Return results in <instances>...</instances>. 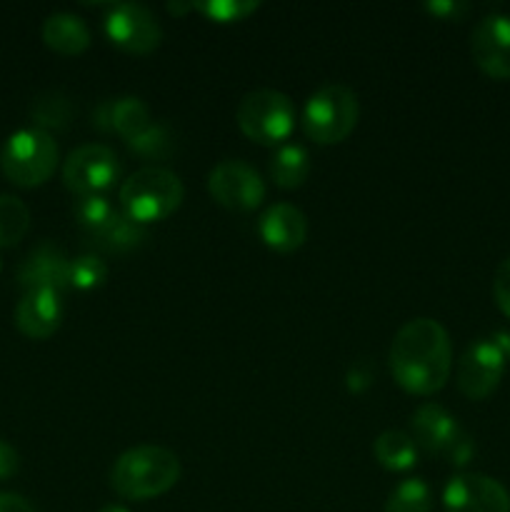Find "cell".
Wrapping results in <instances>:
<instances>
[{
    "label": "cell",
    "instance_id": "cell-1",
    "mask_svg": "<svg viewBox=\"0 0 510 512\" xmlns=\"http://www.w3.org/2000/svg\"><path fill=\"white\" fill-rule=\"evenodd\" d=\"M390 373L413 395H435L445 388L453 370L450 338L438 320L415 318L395 333L390 345Z\"/></svg>",
    "mask_w": 510,
    "mask_h": 512
},
{
    "label": "cell",
    "instance_id": "cell-2",
    "mask_svg": "<svg viewBox=\"0 0 510 512\" xmlns=\"http://www.w3.org/2000/svg\"><path fill=\"white\" fill-rule=\"evenodd\" d=\"M180 480V460L173 450L138 445L115 460L110 485L125 500H150L165 495Z\"/></svg>",
    "mask_w": 510,
    "mask_h": 512
},
{
    "label": "cell",
    "instance_id": "cell-3",
    "mask_svg": "<svg viewBox=\"0 0 510 512\" xmlns=\"http://www.w3.org/2000/svg\"><path fill=\"white\" fill-rule=\"evenodd\" d=\"M183 198L185 188L178 175L165 168H143L120 188V210L145 228L173 215Z\"/></svg>",
    "mask_w": 510,
    "mask_h": 512
},
{
    "label": "cell",
    "instance_id": "cell-4",
    "mask_svg": "<svg viewBox=\"0 0 510 512\" xmlns=\"http://www.w3.org/2000/svg\"><path fill=\"white\" fill-rule=\"evenodd\" d=\"M58 160V143L40 128L18 130L0 150V168L18 188H38L48 183L58 168Z\"/></svg>",
    "mask_w": 510,
    "mask_h": 512
},
{
    "label": "cell",
    "instance_id": "cell-5",
    "mask_svg": "<svg viewBox=\"0 0 510 512\" xmlns=\"http://www.w3.org/2000/svg\"><path fill=\"white\" fill-rule=\"evenodd\" d=\"M358 113V95L348 85H325L305 103L303 130L318 145L343 143L358 125Z\"/></svg>",
    "mask_w": 510,
    "mask_h": 512
},
{
    "label": "cell",
    "instance_id": "cell-6",
    "mask_svg": "<svg viewBox=\"0 0 510 512\" xmlns=\"http://www.w3.org/2000/svg\"><path fill=\"white\" fill-rule=\"evenodd\" d=\"M238 128L253 143L278 145L295 128V108L288 95L278 90H253L238 105Z\"/></svg>",
    "mask_w": 510,
    "mask_h": 512
},
{
    "label": "cell",
    "instance_id": "cell-7",
    "mask_svg": "<svg viewBox=\"0 0 510 512\" xmlns=\"http://www.w3.org/2000/svg\"><path fill=\"white\" fill-rule=\"evenodd\" d=\"M118 155L108 145H80L68 155L63 165V183L78 198L85 195H103L118 180Z\"/></svg>",
    "mask_w": 510,
    "mask_h": 512
},
{
    "label": "cell",
    "instance_id": "cell-8",
    "mask_svg": "<svg viewBox=\"0 0 510 512\" xmlns=\"http://www.w3.org/2000/svg\"><path fill=\"white\" fill-rule=\"evenodd\" d=\"M505 373V353L493 338H480L465 348L458 360L460 393L468 400H485L498 390Z\"/></svg>",
    "mask_w": 510,
    "mask_h": 512
},
{
    "label": "cell",
    "instance_id": "cell-9",
    "mask_svg": "<svg viewBox=\"0 0 510 512\" xmlns=\"http://www.w3.org/2000/svg\"><path fill=\"white\" fill-rule=\"evenodd\" d=\"M105 33L110 43L130 55H148L163 40V28L145 5L115 3L105 15Z\"/></svg>",
    "mask_w": 510,
    "mask_h": 512
},
{
    "label": "cell",
    "instance_id": "cell-10",
    "mask_svg": "<svg viewBox=\"0 0 510 512\" xmlns=\"http://www.w3.org/2000/svg\"><path fill=\"white\" fill-rule=\"evenodd\" d=\"M213 200L235 213H250L265 200V183L243 160H223L208 175Z\"/></svg>",
    "mask_w": 510,
    "mask_h": 512
},
{
    "label": "cell",
    "instance_id": "cell-11",
    "mask_svg": "<svg viewBox=\"0 0 510 512\" xmlns=\"http://www.w3.org/2000/svg\"><path fill=\"white\" fill-rule=\"evenodd\" d=\"M470 53L488 78L510 80V15H485L470 35Z\"/></svg>",
    "mask_w": 510,
    "mask_h": 512
},
{
    "label": "cell",
    "instance_id": "cell-12",
    "mask_svg": "<svg viewBox=\"0 0 510 512\" xmlns=\"http://www.w3.org/2000/svg\"><path fill=\"white\" fill-rule=\"evenodd\" d=\"M448 512H510V493L483 473L455 475L443 490Z\"/></svg>",
    "mask_w": 510,
    "mask_h": 512
},
{
    "label": "cell",
    "instance_id": "cell-13",
    "mask_svg": "<svg viewBox=\"0 0 510 512\" xmlns=\"http://www.w3.org/2000/svg\"><path fill=\"white\" fill-rule=\"evenodd\" d=\"M18 283L25 293L30 290L63 293L70 288V258L55 243L35 245L28 258L20 263Z\"/></svg>",
    "mask_w": 510,
    "mask_h": 512
},
{
    "label": "cell",
    "instance_id": "cell-14",
    "mask_svg": "<svg viewBox=\"0 0 510 512\" xmlns=\"http://www.w3.org/2000/svg\"><path fill=\"white\" fill-rule=\"evenodd\" d=\"M63 293L30 290L15 308V328L30 340H48L63 323Z\"/></svg>",
    "mask_w": 510,
    "mask_h": 512
},
{
    "label": "cell",
    "instance_id": "cell-15",
    "mask_svg": "<svg viewBox=\"0 0 510 512\" xmlns=\"http://www.w3.org/2000/svg\"><path fill=\"white\" fill-rule=\"evenodd\" d=\"M410 428H413L415 445L430 455H448L453 445L463 438V428L458 425V420L435 403L420 405L413 413Z\"/></svg>",
    "mask_w": 510,
    "mask_h": 512
},
{
    "label": "cell",
    "instance_id": "cell-16",
    "mask_svg": "<svg viewBox=\"0 0 510 512\" xmlns=\"http://www.w3.org/2000/svg\"><path fill=\"white\" fill-rule=\"evenodd\" d=\"M258 233L275 253H293L308 238V220L295 205L275 203L260 218Z\"/></svg>",
    "mask_w": 510,
    "mask_h": 512
},
{
    "label": "cell",
    "instance_id": "cell-17",
    "mask_svg": "<svg viewBox=\"0 0 510 512\" xmlns=\"http://www.w3.org/2000/svg\"><path fill=\"white\" fill-rule=\"evenodd\" d=\"M93 125L103 133H118L125 143L140 138L145 130L153 125L148 113V105L140 98L125 95L118 100H105L93 113Z\"/></svg>",
    "mask_w": 510,
    "mask_h": 512
},
{
    "label": "cell",
    "instance_id": "cell-18",
    "mask_svg": "<svg viewBox=\"0 0 510 512\" xmlns=\"http://www.w3.org/2000/svg\"><path fill=\"white\" fill-rule=\"evenodd\" d=\"M43 43L58 55L85 53L90 48V30L83 18L73 13H53L43 23Z\"/></svg>",
    "mask_w": 510,
    "mask_h": 512
},
{
    "label": "cell",
    "instance_id": "cell-19",
    "mask_svg": "<svg viewBox=\"0 0 510 512\" xmlns=\"http://www.w3.org/2000/svg\"><path fill=\"white\" fill-rule=\"evenodd\" d=\"M98 248L108 250V253H130V250L140 248L145 240V228L130 220L123 210H115L113 218L103 225L95 235H90Z\"/></svg>",
    "mask_w": 510,
    "mask_h": 512
},
{
    "label": "cell",
    "instance_id": "cell-20",
    "mask_svg": "<svg viewBox=\"0 0 510 512\" xmlns=\"http://www.w3.org/2000/svg\"><path fill=\"white\" fill-rule=\"evenodd\" d=\"M373 455L385 470L403 473L418 463V445H415L413 435L403 433V430H385L375 440Z\"/></svg>",
    "mask_w": 510,
    "mask_h": 512
},
{
    "label": "cell",
    "instance_id": "cell-21",
    "mask_svg": "<svg viewBox=\"0 0 510 512\" xmlns=\"http://www.w3.org/2000/svg\"><path fill=\"white\" fill-rule=\"evenodd\" d=\"M310 173V158L300 145H283L278 153L273 155L270 163V175H273L275 185L283 190L300 188Z\"/></svg>",
    "mask_w": 510,
    "mask_h": 512
},
{
    "label": "cell",
    "instance_id": "cell-22",
    "mask_svg": "<svg viewBox=\"0 0 510 512\" xmlns=\"http://www.w3.org/2000/svg\"><path fill=\"white\" fill-rule=\"evenodd\" d=\"M73 103H70L68 95L58 93V90H50V93H43L30 108V115H33L35 128L45 130H65L73 120Z\"/></svg>",
    "mask_w": 510,
    "mask_h": 512
},
{
    "label": "cell",
    "instance_id": "cell-23",
    "mask_svg": "<svg viewBox=\"0 0 510 512\" xmlns=\"http://www.w3.org/2000/svg\"><path fill=\"white\" fill-rule=\"evenodd\" d=\"M30 228V210L15 195H0V248H13Z\"/></svg>",
    "mask_w": 510,
    "mask_h": 512
},
{
    "label": "cell",
    "instance_id": "cell-24",
    "mask_svg": "<svg viewBox=\"0 0 510 512\" xmlns=\"http://www.w3.org/2000/svg\"><path fill=\"white\" fill-rule=\"evenodd\" d=\"M433 508V498H430V488L420 478H408L393 488L385 503V512H430Z\"/></svg>",
    "mask_w": 510,
    "mask_h": 512
},
{
    "label": "cell",
    "instance_id": "cell-25",
    "mask_svg": "<svg viewBox=\"0 0 510 512\" xmlns=\"http://www.w3.org/2000/svg\"><path fill=\"white\" fill-rule=\"evenodd\" d=\"M128 148L145 160H168L175 153V138L165 125L153 123L140 138L130 140Z\"/></svg>",
    "mask_w": 510,
    "mask_h": 512
},
{
    "label": "cell",
    "instance_id": "cell-26",
    "mask_svg": "<svg viewBox=\"0 0 510 512\" xmlns=\"http://www.w3.org/2000/svg\"><path fill=\"white\" fill-rule=\"evenodd\" d=\"M115 205L110 203L103 195H85V198H78L75 203V220H78L80 228L85 230V235H95L115 213Z\"/></svg>",
    "mask_w": 510,
    "mask_h": 512
},
{
    "label": "cell",
    "instance_id": "cell-27",
    "mask_svg": "<svg viewBox=\"0 0 510 512\" xmlns=\"http://www.w3.org/2000/svg\"><path fill=\"white\" fill-rule=\"evenodd\" d=\"M260 8L255 0H208V3H193L195 13L205 15L213 23H238L253 15Z\"/></svg>",
    "mask_w": 510,
    "mask_h": 512
},
{
    "label": "cell",
    "instance_id": "cell-28",
    "mask_svg": "<svg viewBox=\"0 0 510 512\" xmlns=\"http://www.w3.org/2000/svg\"><path fill=\"white\" fill-rule=\"evenodd\" d=\"M105 280H108V265L98 255H80L70 260V288L88 293L100 288Z\"/></svg>",
    "mask_w": 510,
    "mask_h": 512
},
{
    "label": "cell",
    "instance_id": "cell-29",
    "mask_svg": "<svg viewBox=\"0 0 510 512\" xmlns=\"http://www.w3.org/2000/svg\"><path fill=\"white\" fill-rule=\"evenodd\" d=\"M493 300L500 313L510 318V255L498 265L493 278Z\"/></svg>",
    "mask_w": 510,
    "mask_h": 512
},
{
    "label": "cell",
    "instance_id": "cell-30",
    "mask_svg": "<svg viewBox=\"0 0 510 512\" xmlns=\"http://www.w3.org/2000/svg\"><path fill=\"white\" fill-rule=\"evenodd\" d=\"M425 10L440 20H460L463 15H468L470 5L460 3V0H433V3L425 5Z\"/></svg>",
    "mask_w": 510,
    "mask_h": 512
},
{
    "label": "cell",
    "instance_id": "cell-31",
    "mask_svg": "<svg viewBox=\"0 0 510 512\" xmlns=\"http://www.w3.org/2000/svg\"><path fill=\"white\" fill-rule=\"evenodd\" d=\"M20 470V455L8 440L0 438V480H10Z\"/></svg>",
    "mask_w": 510,
    "mask_h": 512
},
{
    "label": "cell",
    "instance_id": "cell-32",
    "mask_svg": "<svg viewBox=\"0 0 510 512\" xmlns=\"http://www.w3.org/2000/svg\"><path fill=\"white\" fill-rule=\"evenodd\" d=\"M473 453H475L473 440H470V435L463 433V438H460L458 443L453 445V450H450V453L445 455V458H448L453 465H458V468H463V465L470 463V458H473Z\"/></svg>",
    "mask_w": 510,
    "mask_h": 512
},
{
    "label": "cell",
    "instance_id": "cell-33",
    "mask_svg": "<svg viewBox=\"0 0 510 512\" xmlns=\"http://www.w3.org/2000/svg\"><path fill=\"white\" fill-rule=\"evenodd\" d=\"M370 380H373V373H370L368 365L355 363L348 373V388L353 390V393H360V390L368 388Z\"/></svg>",
    "mask_w": 510,
    "mask_h": 512
},
{
    "label": "cell",
    "instance_id": "cell-34",
    "mask_svg": "<svg viewBox=\"0 0 510 512\" xmlns=\"http://www.w3.org/2000/svg\"><path fill=\"white\" fill-rule=\"evenodd\" d=\"M0 512H35V508L23 495L0 493Z\"/></svg>",
    "mask_w": 510,
    "mask_h": 512
},
{
    "label": "cell",
    "instance_id": "cell-35",
    "mask_svg": "<svg viewBox=\"0 0 510 512\" xmlns=\"http://www.w3.org/2000/svg\"><path fill=\"white\" fill-rule=\"evenodd\" d=\"M493 340L500 345V350L505 353V358H510V333H495Z\"/></svg>",
    "mask_w": 510,
    "mask_h": 512
},
{
    "label": "cell",
    "instance_id": "cell-36",
    "mask_svg": "<svg viewBox=\"0 0 510 512\" xmlns=\"http://www.w3.org/2000/svg\"><path fill=\"white\" fill-rule=\"evenodd\" d=\"M100 512H128V510L120 508V505H105V508L100 510Z\"/></svg>",
    "mask_w": 510,
    "mask_h": 512
},
{
    "label": "cell",
    "instance_id": "cell-37",
    "mask_svg": "<svg viewBox=\"0 0 510 512\" xmlns=\"http://www.w3.org/2000/svg\"><path fill=\"white\" fill-rule=\"evenodd\" d=\"M0 270H3V260H0Z\"/></svg>",
    "mask_w": 510,
    "mask_h": 512
}]
</instances>
